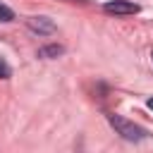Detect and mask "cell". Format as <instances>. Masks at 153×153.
<instances>
[{
	"label": "cell",
	"mask_w": 153,
	"mask_h": 153,
	"mask_svg": "<svg viewBox=\"0 0 153 153\" xmlns=\"http://www.w3.org/2000/svg\"><path fill=\"white\" fill-rule=\"evenodd\" d=\"M108 122L112 124V129H115L124 141H143V139H146V129H141L139 124H134V122L127 120V117L108 115Z\"/></svg>",
	"instance_id": "6da1fadb"
},
{
	"label": "cell",
	"mask_w": 153,
	"mask_h": 153,
	"mask_svg": "<svg viewBox=\"0 0 153 153\" xmlns=\"http://www.w3.org/2000/svg\"><path fill=\"white\" fill-rule=\"evenodd\" d=\"M26 26H29L33 33H38V36H50V33H55V22H53L50 17H43V14L29 17V19H26Z\"/></svg>",
	"instance_id": "7a4b0ae2"
},
{
	"label": "cell",
	"mask_w": 153,
	"mask_h": 153,
	"mask_svg": "<svg viewBox=\"0 0 153 153\" xmlns=\"http://www.w3.org/2000/svg\"><path fill=\"white\" fill-rule=\"evenodd\" d=\"M103 10L108 14H136L141 7L136 2H127V0H110L103 5Z\"/></svg>",
	"instance_id": "3957f363"
},
{
	"label": "cell",
	"mask_w": 153,
	"mask_h": 153,
	"mask_svg": "<svg viewBox=\"0 0 153 153\" xmlns=\"http://www.w3.org/2000/svg\"><path fill=\"white\" fill-rule=\"evenodd\" d=\"M65 53V48L60 45V43H50V45H43L41 50H38V57H45V60H55V57H60Z\"/></svg>",
	"instance_id": "277c9868"
},
{
	"label": "cell",
	"mask_w": 153,
	"mask_h": 153,
	"mask_svg": "<svg viewBox=\"0 0 153 153\" xmlns=\"http://www.w3.org/2000/svg\"><path fill=\"white\" fill-rule=\"evenodd\" d=\"M12 19H14V12H12L7 5L0 2V22H12Z\"/></svg>",
	"instance_id": "5b68a950"
},
{
	"label": "cell",
	"mask_w": 153,
	"mask_h": 153,
	"mask_svg": "<svg viewBox=\"0 0 153 153\" xmlns=\"http://www.w3.org/2000/svg\"><path fill=\"white\" fill-rule=\"evenodd\" d=\"M12 76V69H10V65L0 57V79H10Z\"/></svg>",
	"instance_id": "8992f818"
},
{
	"label": "cell",
	"mask_w": 153,
	"mask_h": 153,
	"mask_svg": "<svg viewBox=\"0 0 153 153\" xmlns=\"http://www.w3.org/2000/svg\"><path fill=\"white\" fill-rule=\"evenodd\" d=\"M148 108H151V110H153V98H148Z\"/></svg>",
	"instance_id": "52a82bcc"
},
{
	"label": "cell",
	"mask_w": 153,
	"mask_h": 153,
	"mask_svg": "<svg viewBox=\"0 0 153 153\" xmlns=\"http://www.w3.org/2000/svg\"><path fill=\"white\" fill-rule=\"evenodd\" d=\"M151 60H153V50H151Z\"/></svg>",
	"instance_id": "ba28073f"
}]
</instances>
